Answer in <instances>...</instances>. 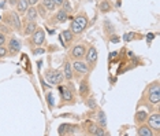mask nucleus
Wrapping results in <instances>:
<instances>
[{
  "instance_id": "f257e3e1",
  "label": "nucleus",
  "mask_w": 160,
  "mask_h": 136,
  "mask_svg": "<svg viewBox=\"0 0 160 136\" xmlns=\"http://www.w3.org/2000/svg\"><path fill=\"white\" fill-rule=\"evenodd\" d=\"M44 79L47 80V83L51 84V85H59V84L64 80L63 72L60 70H52V69H48L44 73Z\"/></svg>"
},
{
  "instance_id": "f03ea898",
  "label": "nucleus",
  "mask_w": 160,
  "mask_h": 136,
  "mask_svg": "<svg viewBox=\"0 0 160 136\" xmlns=\"http://www.w3.org/2000/svg\"><path fill=\"white\" fill-rule=\"evenodd\" d=\"M86 26H88V18L85 15H82V14H79V15L71 22L70 30L74 33V35H79V33H82V30Z\"/></svg>"
},
{
  "instance_id": "7ed1b4c3",
  "label": "nucleus",
  "mask_w": 160,
  "mask_h": 136,
  "mask_svg": "<svg viewBox=\"0 0 160 136\" xmlns=\"http://www.w3.org/2000/svg\"><path fill=\"white\" fill-rule=\"evenodd\" d=\"M148 101L153 105H158L160 102V92H159V83L155 81L148 88Z\"/></svg>"
},
{
  "instance_id": "20e7f679",
  "label": "nucleus",
  "mask_w": 160,
  "mask_h": 136,
  "mask_svg": "<svg viewBox=\"0 0 160 136\" xmlns=\"http://www.w3.org/2000/svg\"><path fill=\"white\" fill-rule=\"evenodd\" d=\"M85 54H86V47L83 46V44H77V46H74V47H72V48L70 50V57H71L74 61L85 58Z\"/></svg>"
},
{
  "instance_id": "39448f33",
  "label": "nucleus",
  "mask_w": 160,
  "mask_h": 136,
  "mask_svg": "<svg viewBox=\"0 0 160 136\" xmlns=\"http://www.w3.org/2000/svg\"><path fill=\"white\" fill-rule=\"evenodd\" d=\"M85 59H86V63L89 65V68L96 65L97 62V50L94 46H90L89 48H86V54H85Z\"/></svg>"
},
{
  "instance_id": "423d86ee",
  "label": "nucleus",
  "mask_w": 160,
  "mask_h": 136,
  "mask_svg": "<svg viewBox=\"0 0 160 136\" xmlns=\"http://www.w3.org/2000/svg\"><path fill=\"white\" fill-rule=\"evenodd\" d=\"M72 69H74L77 73H79V74H88V73L90 72V68L88 63H85L82 59H77L74 61V63L71 65Z\"/></svg>"
},
{
  "instance_id": "0eeeda50",
  "label": "nucleus",
  "mask_w": 160,
  "mask_h": 136,
  "mask_svg": "<svg viewBox=\"0 0 160 136\" xmlns=\"http://www.w3.org/2000/svg\"><path fill=\"white\" fill-rule=\"evenodd\" d=\"M147 122H148V125L151 127L152 131H156V132L160 131V114L159 113L151 114V117L147 118Z\"/></svg>"
},
{
  "instance_id": "6e6552de",
  "label": "nucleus",
  "mask_w": 160,
  "mask_h": 136,
  "mask_svg": "<svg viewBox=\"0 0 160 136\" xmlns=\"http://www.w3.org/2000/svg\"><path fill=\"white\" fill-rule=\"evenodd\" d=\"M44 41H45V32H44V29L37 28L34 30V33H33V44L36 47H41Z\"/></svg>"
},
{
  "instance_id": "1a4fd4ad",
  "label": "nucleus",
  "mask_w": 160,
  "mask_h": 136,
  "mask_svg": "<svg viewBox=\"0 0 160 136\" xmlns=\"http://www.w3.org/2000/svg\"><path fill=\"white\" fill-rule=\"evenodd\" d=\"M59 91L62 94V102H64V103H72L74 102V95H72L71 90L67 87H59Z\"/></svg>"
},
{
  "instance_id": "9d476101",
  "label": "nucleus",
  "mask_w": 160,
  "mask_h": 136,
  "mask_svg": "<svg viewBox=\"0 0 160 136\" xmlns=\"http://www.w3.org/2000/svg\"><path fill=\"white\" fill-rule=\"evenodd\" d=\"M21 48H22V44H21V41L15 37H11L8 41V51L11 52L12 55H15L17 52H19Z\"/></svg>"
},
{
  "instance_id": "9b49d317",
  "label": "nucleus",
  "mask_w": 160,
  "mask_h": 136,
  "mask_svg": "<svg viewBox=\"0 0 160 136\" xmlns=\"http://www.w3.org/2000/svg\"><path fill=\"white\" fill-rule=\"evenodd\" d=\"M88 132L90 135H96V136H104L105 135L104 128L100 127L99 124H90L89 128H88Z\"/></svg>"
},
{
  "instance_id": "f8f14e48",
  "label": "nucleus",
  "mask_w": 160,
  "mask_h": 136,
  "mask_svg": "<svg viewBox=\"0 0 160 136\" xmlns=\"http://www.w3.org/2000/svg\"><path fill=\"white\" fill-rule=\"evenodd\" d=\"M75 129H77L75 125H71V124H63V125L59 127V135H72V133H75Z\"/></svg>"
},
{
  "instance_id": "ddd939ff",
  "label": "nucleus",
  "mask_w": 160,
  "mask_h": 136,
  "mask_svg": "<svg viewBox=\"0 0 160 136\" xmlns=\"http://www.w3.org/2000/svg\"><path fill=\"white\" fill-rule=\"evenodd\" d=\"M10 17H11V25L14 28L17 29V30H21L22 29V22H21V18H19V14L17 13V11H12L11 14H10Z\"/></svg>"
},
{
  "instance_id": "4468645a",
  "label": "nucleus",
  "mask_w": 160,
  "mask_h": 136,
  "mask_svg": "<svg viewBox=\"0 0 160 136\" xmlns=\"http://www.w3.org/2000/svg\"><path fill=\"white\" fill-rule=\"evenodd\" d=\"M63 76H64V79L66 80H72V76H74V73H72V66L71 63L68 61L64 62V68H63Z\"/></svg>"
},
{
  "instance_id": "2eb2a0df",
  "label": "nucleus",
  "mask_w": 160,
  "mask_h": 136,
  "mask_svg": "<svg viewBox=\"0 0 160 136\" xmlns=\"http://www.w3.org/2000/svg\"><path fill=\"white\" fill-rule=\"evenodd\" d=\"M15 7H17V13L18 14H25L26 13V10L29 8V3H28V0H18Z\"/></svg>"
},
{
  "instance_id": "dca6fc26",
  "label": "nucleus",
  "mask_w": 160,
  "mask_h": 136,
  "mask_svg": "<svg viewBox=\"0 0 160 136\" xmlns=\"http://www.w3.org/2000/svg\"><path fill=\"white\" fill-rule=\"evenodd\" d=\"M137 133L140 136H153V131L151 129L149 125H141V127H138Z\"/></svg>"
},
{
  "instance_id": "f3484780",
  "label": "nucleus",
  "mask_w": 160,
  "mask_h": 136,
  "mask_svg": "<svg viewBox=\"0 0 160 136\" xmlns=\"http://www.w3.org/2000/svg\"><path fill=\"white\" fill-rule=\"evenodd\" d=\"M25 14H26V19H28V21H36V18H37V15H38L37 8H34L33 6L29 7Z\"/></svg>"
},
{
  "instance_id": "a211bd4d",
  "label": "nucleus",
  "mask_w": 160,
  "mask_h": 136,
  "mask_svg": "<svg viewBox=\"0 0 160 136\" xmlns=\"http://www.w3.org/2000/svg\"><path fill=\"white\" fill-rule=\"evenodd\" d=\"M36 29H37V25H36V22H34V21H29L28 25H26V28H25V30H23V33H25L26 36L33 35Z\"/></svg>"
},
{
  "instance_id": "6ab92c4d",
  "label": "nucleus",
  "mask_w": 160,
  "mask_h": 136,
  "mask_svg": "<svg viewBox=\"0 0 160 136\" xmlns=\"http://www.w3.org/2000/svg\"><path fill=\"white\" fill-rule=\"evenodd\" d=\"M67 18H68V15H67L66 11H64V10H59L56 13V15H55V21L59 22V24H62V22H66Z\"/></svg>"
},
{
  "instance_id": "aec40b11",
  "label": "nucleus",
  "mask_w": 160,
  "mask_h": 136,
  "mask_svg": "<svg viewBox=\"0 0 160 136\" xmlns=\"http://www.w3.org/2000/svg\"><path fill=\"white\" fill-rule=\"evenodd\" d=\"M79 94H81V96H88V94H89V83L88 81H83L81 83V85H79Z\"/></svg>"
},
{
  "instance_id": "412c9836",
  "label": "nucleus",
  "mask_w": 160,
  "mask_h": 136,
  "mask_svg": "<svg viewBox=\"0 0 160 136\" xmlns=\"http://www.w3.org/2000/svg\"><path fill=\"white\" fill-rule=\"evenodd\" d=\"M97 124H99V125L100 127H105V125H107V117H105V114H104V112H101V110H100V112L99 113H97Z\"/></svg>"
},
{
  "instance_id": "4be33fe9",
  "label": "nucleus",
  "mask_w": 160,
  "mask_h": 136,
  "mask_svg": "<svg viewBox=\"0 0 160 136\" xmlns=\"http://www.w3.org/2000/svg\"><path fill=\"white\" fill-rule=\"evenodd\" d=\"M147 118H148V114H147V112H144V110H141V112H138L136 114V122L142 124L147 121Z\"/></svg>"
},
{
  "instance_id": "5701e85b",
  "label": "nucleus",
  "mask_w": 160,
  "mask_h": 136,
  "mask_svg": "<svg viewBox=\"0 0 160 136\" xmlns=\"http://www.w3.org/2000/svg\"><path fill=\"white\" fill-rule=\"evenodd\" d=\"M42 6H44L45 10H48V11H53L56 8V4L52 2V0H42Z\"/></svg>"
},
{
  "instance_id": "b1692460",
  "label": "nucleus",
  "mask_w": 160,
  "mask_h": 136,
  "mask_svg": "<svg viewBox=\"0 0 160 136\" xmlns=\"http://www.w3.org/2000/svg\"><path fill=\"white\" fill-rule=\"evenodd\" d=\"M62 37L64 39V41L66 43H70L72 39H74V33H72L71 30H63V33H62Z\"/></svg>"
},
{
  "instance_id": "393cba45",
  "label": "nucleus",
  "mask_w": 160,
  "mask_h": 136,
  "mask_svg": "<svg viewBox=\"0 0 160 136\" xmlns=\"http://www.w3.org/2000/svg\"><path fill=\"white\" fill-rule=\"evenodd\" d=\"M55 96H53V94H47V102H48V106H49V109H52L53 106H55V99H53Z\"/></svg>"
},
{
  "instance_id": "a878e982",
  "label": "nucleus",
  "mask_w": 160,
  "mask_h": 136,
  "mask_svg": "<svg viewBox=\"0 0 160 136\" xmlns=\"http://www.w3.org/2000/svg\"><path fill=\"white\" fill-rule=\"evenodd\" d=\"M100 10L103 11V13H107V11H110L111 10V4L108 2H103L100 4Z\"/></svg>"
},
{
  "instance_id": "bb28decb",
  "label": "nucleus",
  "mask_w": 160,
  "mask_h": 136,
  "mask_svg": "<svg viewBox=\"0 0 160 136\" xmlns=\"http://www.w3.org/2000/svg\"><path fill=\"white\" fill-rule=\"evenodd\" d=\"M134 39V33L133 32H129V33H125V36H123V40H125L126 43L132 41V40Z\"/></svg>"
},
{
  "instance_id": "cd10ccee",
  "label": "nucleus",
  "mask_w": 160,
  "mask_h": 136,
  "mask_svg": "<svg viewBox=\"0 0 160 136\" xmlns=\"http://www.w3.org/2000/svg\"><path fill=\"white\" fill-rule=\"evenodd\" d=\"M7 54H8V51L4 46H0V59H3V58L7 57Z\"/></svg>"
},
{
  "instance_id": "c85d7f7f",
  "label": "nucleus",
  "mask_w": 160,
  "mask_h": 136,
  "mask_svg": "<svg viewBox=\"0 0 160 136\" xmlns=\"http://www.w3.org/2000/svg\"><path fill=\"white\" fill-rule=\"evenodd\" d=\"M62 6H63V8H62V10H64L67 14L71 11V6H70V3L66 2V0H64V2H63V4H62Z\"/></svg>"
},
{
  "instance_id": "c756f323",
  "label": "nucleus",
  "mask_w": 160,
  "mask_h": 136,
  "mask_svg": "<svg viewBox=\"0 0 160 136\" xmlns=\"http://www.w3.org/2000/svg\"><path fill=\"white\" fill-rule=\"evenodd\" d=\"M37 13L40 14V15H42V17H44L45 15V7L44 6H38V8H37Z\"/></svg>"
},
{
  "instance_id": "7c9ffc66",
  "label": "nucleus",
  "mask_w": 160,
  "mask_h": 136,
  "mask_svg": "<svg viewBox=\"0 0 160 136\" xmlns=\"http://www.w3.org/2000/svg\"><path fill=\"white\" fill-rule=\"evenodd\" d=\"M88 106L90 109H96V102H94V99H92V98L89 99V101H88Z\"/></svg>"
},
{
  "instance_id": "2f4dec72",
  "label": "nucleus",
  "mask_w": 160,
  "mask_h": 136,
  "mask_svg": "<svg viewBox=\"0 0 160 136\" xmlns=\"http://www.w3.org/2000/svg\"><path fill=\"white\" fill-rule=\"evenodd\" d=\"M44 52H45V50H44V48H40V47L33 51V54H34V55H42Z\"/></svg>"
},
{
  "instance_id": "473e14b6",
  "label": "nucleus",
  "mask_w": 160,
  "mask_h": 136,
  "mask_svg": "<svg viewBox=\"0 0 160 136\" xmlns=\"http://www.w3.org/2000/svg\"><path fill=\"white\" fill-rule=\"evenodd\" d=\"M4 43H6V36L3 35L2 32H0V46H3Z\"/></svg>"
},
{
  "instance_id": "72a5a7b5",
  "label": "nucleus",
  "mask_w": 160,
  "mask_h": 136,
  "mask_svg": "<svg viewBox=\"0 0 160 136\" xmlns=\"http://www.w3.org/2000/svg\"><path fill=\"white\" fill-rule=\"evenodd\" d=\"M153 39H155V35H153V33H148V35H147V40H148V43H151Z\"/></svg>"
},
{
  "instance_id": "f704fd0d",
  "label": "nucleus",
  "mask_w": 160,
  "mask_h": 136,
  "mask_svg": "<svg viewBox=\"0 0 160 136\" xmlns=\"http://www.w3.org/2000/svg\"><path fill=\"white\" fill-rule=\"evenodd\" d=\"M111 43H114V44L119 43V37H118V36H112V37H111Z\"/></svg>"
},
{
  "instance_id": "c9c22d12",
  "label": "nucleus",
  "mask_w": 160,
  "mask_h": 136,
  "mask_svg": "<svg viewBox=\"0 0 160 136\" xmlns=\"http://www.w3.org/2000/svg\"><path fill=\"white\" fill-rule=\"evenodd\" d=\"M52 2L55 3L56 6H62V4H63V2H64V0H52Z\"/></svg>"
},
{
  "instance_id": "e433bc0d",
  "label": "nucleus",
  "mask_w": 160,
  "mask_h": 136,
  "mask_svg": "<svg viewBox=\"0 0 160 136\" xmlns=\"http://www.w3.org/2000/svg\"><path fill=\"white\" fill-rule=\"evenodd\" d=\"M38 0H28V3H29V6H34L36 3H37Z\"/></svg>"
},
{
  "instance_id": "4c0bfd02",
  "label": "nucleus",
  "mask_w": 160,
  "mask_h": 136,
  "mask_svg": "<svg viewBox=\"0 0 160 136\" xmlns=\"http://www.w3.org/2000/svg\"><path fill=\"white\" fill-rule=\"evenodd\" d=\"M6 2H8V3H10V4H11V6H15V4H17V2H18V0H6Z\"/></svg>"
},
{
  "instance_id": "58836bf2",
  "label": "nucleus",
  "mask_w": 160,
  "mask_h": 136,
  "mask_svg": "<svg viewBox=\"0 0 160 136\" xmlns=\"http://www.w3.org/2000/svg\"><path fill=\"white\" fill-rule=\"evenodd\" d=\"M116 55H118V52H112V54H111V58H115Z\"/></svg>"
}]
</instances>
